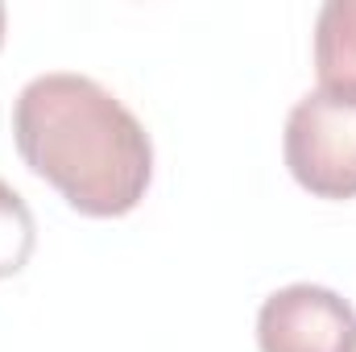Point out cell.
Here are the masks:
<instances>
[{
    "mask_svg": "<svg viewBox=\"0 0 356 352\" xmlns=\"http://www.w3.org/2000/svg\"><path fill=\"white\" fill-rule=\"evenodd\" d=\"M290 178L315 199H356V91H307L282 137Z\"/></svg>",
    "mask_w": 356,
    "mask_h": 352,
    "instance_id": "2",
    "label": "cell"
},
{
    "mask_svg": "<svg viewBox=\"0 0 356 352\" xmlns=\"http://www.w3.org/2000/svg\"><path fill=\"white\" fill-rule=\"evenodd\" d=\"M0 46H4V4H0Z\"/></svg>",
    "mask_w": 356,
    "mask_h": 352,
    "instance_id": "6",
    "label": "cell"
},
{
    "mask_svg": "<svg viewBox=\"0 0 356 352\" xmlns=\"http://www.w3.org/2000/svg\"><path fill=\"white\" fill-rule=\"evenodd\" d=\"M353 336V303L315 282H294L273 290L257 311L261 352H344Z\"/></svg>",
    "mask_w": 356,
    "mask_h": 352,
    "instance_id": "3",
    "label": "cell"
},
{
    "mask_svg": "<svg viewBox=\"0 0 356 352\" xmlns=\"http://www.w3.org/2000/svg\"><path fill=\"white\" fill-rule=\"evenodd\" d=\"M38 249V220L29 211V203L21 199V191H13L0 178V282L21 273Z\"/></svg>",
    "mask_w": 356,
    "mask_h": 352,
    "instance_id": "5",
    "label": "cell"
},
{
    "mask_svg": "<svg viewBox=\"0 0 356 352\" xmlns=\"http://www.w3.org/2000/svg\"><path fill=\"white\" fill-rule=\"evenodd\" d=\"M13 141L21 162L91 220L129 216L154 182L145 125L75 71H46L17 91Z\"/></svg>",
    "mask_w": 356,
    "mask_h": 352,
    "instance_id": "1",
    "label": "cell"
},
{
    "mask_svg": "<svg viewBox=\"0 0 356 352\" xmlns=\"http://www.w3.org/2000/svg\"><path fill=\"white\" fill-rule=\"evenodd\" d=\"M319 88L356 91V0H327L315 17Z\"/></svg>",
    "mask_w": 356,
    "mask_h": 352,
    "instance_id": "4",
    "label": "cell"
},
{
    "mask_svg": "<svg viewBox=\"0 0 356 352\" xmlns=\"http://www.w3.org/2000/svg\"><path fill=\"white\" fill-rule=\"evenodd\" d=\"M344 352H356V336H353V340H348V349H344Z\"/></svg>",
    "mask_w": 356,
    "mask_h": 352,
    "instance_id": "7",
    "label": "cell"
}]
</instances>
